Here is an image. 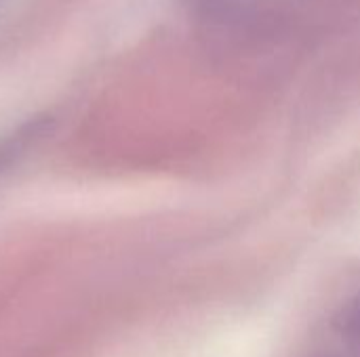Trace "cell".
<instances>
[{
  "label": "cell",
  "instance_id": "7a4b0ae2",
  "mask_svg": "<svg viewBox=\"0 0 360 357\" xmlns=\"http://www.w3.org/2000/svg\"><path fill=\"white\" fill-rule=\"evenodd\" d=\"M346 318V332H360V303H356L348 314H344Z\"/></svg>",
  "mask_w": 360,
  "mask_h": 357
},
{
  "label": "cell",
  "instance_id": "6da1fadb",
  "mask_svg": "<svg viewBox=\"0 0 360 357\" xmlns=\"http://www.w3.org/2000/svg\"><path fill=\"white\" fill-rule=\"evenodd\" d=\"M53 128L51 118H34L21 124L11 135L0 137V170L23 158L30 149H34Z\"/></svg>",
  "mask_w": 360,
  "mask_h": 357
}]
</instances>
